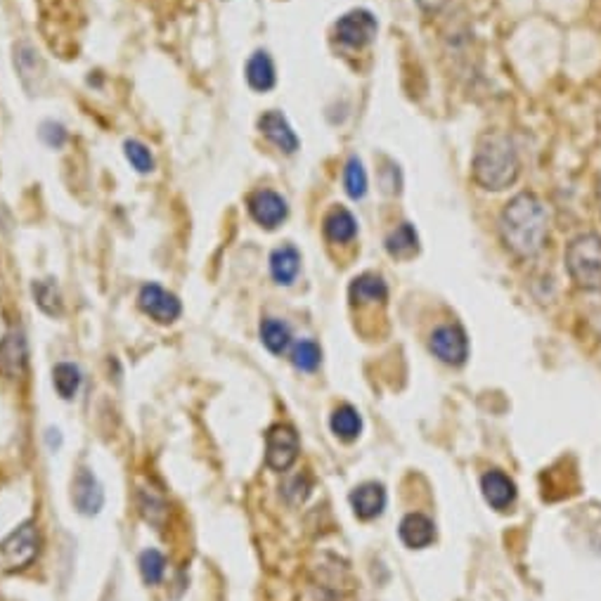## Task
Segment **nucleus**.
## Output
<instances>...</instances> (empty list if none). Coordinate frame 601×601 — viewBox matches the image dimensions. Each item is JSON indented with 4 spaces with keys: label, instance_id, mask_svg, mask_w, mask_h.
<instances>
[{
    "label": "nucleus",
    "instance_id": "nucleus-16",
    "mask_svg": "<svg viewBox=\"0 0 601 601\" xmlns=\"http://www.w3.org/2000/svg\"><path fill=\"white\" fill-rule=\"evenodd\" d=\"M351 504H353V512L358 519H374L386 507V490L379 484H362L360 488L353 490Z\"/></svg>",
    "mask_w": 601,
    "mask_h": 601
},
{
    "label": "nucleus",
    "instance_id": "nucleus-2",
    "mask_svg": "<svg viewBox=\"0 0 601 601\" xmlns=\"http://www.w3.org/2000/svg\"><path fill=\"white\" fill-rule=\"evenodd\" d=\"M519 171V152L514 148L512 138L504 133H488L478 140L472 173L481 188L493 189V192L507 189L509 185L516 183Z\"/></svg>",
    "mask_w": 601,
    "mask_h": 601
},
{
    "label": "nucleus",
    "instance_id": "nucleus-12",
    "mask_svg": "<svg viewBox=\"0 0 601 601\" xmlns=\"http://www.w3.org/2000/svg\"><path fill=\"white\" fill-rule=\"evenodd\" d=\"M26 339L22 331H10L0 341V374L7 379H19L26 370Z\"/></svg>",
    "mask_w": 601,
    "mask_h": 601
},
{
    "label": "nucleus",
    "instance_id": "nucleus-13",
    "mask_svg": "<svg viewBox=\"0 0 601 601\" xmlns=\"http://www.w3.org/2000/svg\"><path fill=\"white\" fill-rule=\"evenodd\" d=\"M136 507L140 512V516L148 521L149 525H154L157 531H161L168 519V504H166L164 495L159 490L152 488V485H142L138 484L136 488Z\"/></svg>",
    "mask_w": 601,
    "mask_h": 601
},
{
    "label": "nucleus",
    "instance_id": "nucleus-32",
    "mask_svg": "<svg viewBox=\"0 0 601 601\" xmlns=\"http://www.w3.org/2000/svg\"><path fill=\"white\" fill-rule=\"evenodd\" d=\"M308 490H311V484H308L306 476H296L291 478L290 484L284 485V495L290 502H303L308 497Z\"/></svg>",
    "mask_w": 601,
    "mask_h": 601
},
{
    "label": "nucleus",
    "instance_id": "nucleus-7",
    "mask_svg": "<svg viewBox=\"0 0 601 601\" xmlns=\"http://www.w3.org/2000/svg\"><path fill=\"white\" fill-rule=\"evenodd\" d=\"M138 303H140L142 312L149 315L152 320H157L159 324H171L180 318V312H183V306H180V300H178L176 294L171 291H166L161 284H145L138 294Z\"/></svg>",
    "mask_w": 601,
    "mask_h": 601
},
{
    "label": "nucleus",
    "instance_id": "nucleus-25",
    "mask_svg": "<svg viewBox=\"0 0 601 601\" xmlns=\"http://www.w3.org/2000/svg\"><path fill=\"white\" fill-rule=\"evenodd\" d=\"M15 62H17V71L19 76H22L24 86H29L31 76H41L43 62L29 43H19V46L15 47Z\"/></svg>",
    "mask_w": 601,
    "mask_h": 601
},
{
    "label": "nucleus",
    "instance_id": "nucleus-6",
    "mask_svg": "<svg viewBox=\"0 0 601 601\" xmlns=\"http://www.w3.org/2000/svg\"><path fill=\"white\" fill-rule=\"evenodd\" d=\"M299 457V436L287 424L272 426L266 433V462L275 472H287Z\"/></svg>",
    "mask_w": 601,
    "mask_h": 601
},
{
    "label": "nucleus",
    "instance_id": "nucleus-21",
    "mask_svg": "<svg viewBox=\"0 0 601 601\" xmlns=\"http://www.w3.org/2000/svg\"><path fill=\"white\" fill-rule=\"evenodd\" d=\"M386 249H389V254L395 256V259H410L413 254H417L419 249L417 230H414L410 223L398 225L389 235V239H386Z\"/></svg>",
    "mask_w": 601,
    "mask_h": 601
},
{
    "label": "nucleus",
    "instance_id": "nucleus-11",
    "mask_svg": "<svg viewBox=\"0 0 601 601\" xmlns=\"http://www.w3.org/2000/svg\"><path fill=\"white\" fill-rule=\"evenodd\" d=\"M259 128L260 133H263L275 148L282 149V152L294 154L296 149H299V136H296L294 128L290 126L287 117H284L282 112H278V109H270V112L263 114V117L259 118Z\"/></svg>",
    "mask_w": 601,
    "mask_h": 601
},
{
    "label": "nucleus",
    "instance_id": "nucleus-5",
    "mask_svg": "<svg viewBox=\"0 0 601 601\" xmlns=\"http://www.w3.org/2000/svg\"><path fill=\"white\" fill-rule=\"evenodd\" d=\"M379 31L377 17L370 10H351L336 19L334 34L343 46L365 47L367 43L374 41Z\"/></svg>",
    "mask_w": 601,
    "mask_h": 601
},
{
    "label": "nucleus",
    "instance_id": "nucleus-8",
    "mask_svg": "<svg viewBox=\"0 0 601 601\" xmlns=\"http://www.w3.org/2000/svg\"><path fill=\"white\" fill-rule=\"evenodd\" d=\"M431 353L436 355L441 362L445 365H462L469 355V341H466V334L462 327L457 324H445V327H438L433 334H431Z\"/></svg>",
    "mask_w": 601,
    "mask_h": 601
},
{
    "label": "nucleus",
    "instance_id": "nucleus-14",
    "mask_svg": "<svg viewBox=\"0 0 601 601\" xmlns=\"http://www.w3.org/2000/svg\"><path fill=\"white\" fill-rule=\"evenodd\" d=\"M481 490H484V497L493 509H507L512 507L514 500H516V485L509 476H504L502 472H488L481 478Z\"/></svg>",
    "mask_w": 601,
    "mask_h": 601
},
{
    "label": "nucleus",
    "instance_id": "nucleus-19",
    "mask_svg": "<svg viewBox=\"0 0 601 601\" xmlns=\"http://www.w3.org/2000/svg\"><path fill=\"white\" fill-rule=\"evenodd\" d=\"M358 232V223H355L353 213L346 211V209L336 207L327 213L324 219V235L330 237L331 242H351Z\"/></svg>",
    "mask_w": 601,
    "mask_h": 601
},
{
    "label": "nucleus",
    "instance_id": "nucleus-26",
    "mask_svg": "<svg viewBox=\"0 0 601 601\" xmlns=\"http://www.w3.org/2000/svg\"><path fill=\"white\" fill-rule=\"evenodd\" d=\"M34 299L43 312L47 315H59L62 312V296H59L57 284L53 280H41L34 284Z\"/></svg>",
    "mask_w": 601,
    "mask_h": 601
},
{
    "label": "nucleus",
    "instance_id": "nucleus-18",
    "mask_svg": "<svg viewBox=\"0 0 601 601\" xmlns=\"http://www.w3.org/2000/svg\"><path fill=\"white\" fill-rule=\"evenodd\" d=\"M300 268V254L299 249L291 244L275 249L270 254V275L278 284H291L299 275Z\"/></svg>",
    "mask_w": 601,
    "mask_h": 601
},
{
    "label": "nucleus",
    "instance_id": "nucleus-4",
    "mask_svg": "<svg viewBox=\"0 0 601 601\" xmlns=\"http://www.w3.org/2000/svg\"><path fill=\"white\" fill-rule=\"evenodd\" d=\"M36 555H38V528L26 521L0 543V568L22 571L36 559Z\"/></svg>",
    "mask_w": 601,
    "mask_h": 601
},
{
    "label": "nucleus",
    "instance_id": "nucleus-34",
    "mask_svg": "<svg viewBox=\"0 0 601 601\" xmlns=\"http://www.w3.org/2000/svg\"><path fill=\"white\" fill-rule=\"evenodd\" d=\"M599 207H601V180H599Z\"/></svg>",
    "mask_w": 601,
    "mask_h": 601
},
{
    "label": "nucleus",
    "instance_id": "nucleus-1",
    "mask_svg": "<svg viewBox=\"0 0 601 601\" xmlns=\"http://www.w3.org/2000/svg\"><path fill=\"white\" fill-rule=\"evenodd\" d=\"M500 232L502 242L519 259L540 254L549 232V211L543 199L533 192L514 197L500 216Z\"/></svg>",
    "mask_w": 601,
    "mask_h": 601
},
{
    "label": "nucleus",
    "instance_id": "nucleus-17",
    "mask_svg": "<svg viewBox=\"0 0 601 601\" xmlns=\"http://www.w3.org/2000/svg\"><path fill=\"white\" fill-rule=\"evenodd\" d=\"M247 81L249 86L259 93H268L275 88L278 74H275V65H272L270 55L266 50H256L247 62Z\"/></svg>",
    "mask_w": 601,
    "mask_h": 601
},
{
    "label": "nucleus",
    "instance_id": "nucleus-22",
    "mask_svg": "<svg viewBox=\"0 0 601 601\" xmlns=\"http://www.w3.org/2000/svg\"><path fill=\"white\" fill-rule=\"evenodd\" d=\"M260 341H263V346H266L270 353L282 355L291 343L290 327L275 318L263 320V322H260Z\"/></svg>",
    "mask_w": 601,
    "mask_h": 601
},
{
    "label": "nucleus",
    "instance_id": "nucleus-23",
    "mask_svg": "<svg viewBox=\"0 0 601 601\" xmlns=\"http://www.w3.org/2000/svg\"><path fill=\"white\" fill-rule=\"evenodd\" d=\"M330 424L331 431H334L341 441H353V438L360 436V431H362V419H360V414L355 413L351 405L336 407Z\"/></svg>",
    "mask_w": 601,
    "mask_h": 601
},
{
    "label": "nucleus",
    "instance_id": "nucleus-28",
    "mask_svg": "<svg viewBox=\"0 0 601 601\" xmlns=\"http://www.w3.org/2000/svg\"><path fill=\"white\" fill-rule=\"evenodd\" d=\"M140 573L148 585H159L166 573V559L157 549H145L140 555Z\"/></svg>",
    "mask_w": 601,
    "mask_h": 601
},
{
    "label": "nucleus",
    "instance_id": "nucleus-3",
    "mask_svg": "<svg viewBox=\"0 0 601 601\" xmlns=\"http://www.w3.org/2000/svg\"><path fill=\"white\" fill-rule=\"evenodd\" d=\"M566 268L580 290H601V237L595 232L576 237L566 249Z\"/></svg>",
    "mask_w": 601,
    "mask_h": 601
},
{
    "label": "nucleus",
    "instance_id": "nucleus-15",
    "mask_svg": "<svg viewBox=\"0 0 601 601\" xmlns=\"http://www.w3.org/2000/svg\"><path fill=\"white\" fill-rule=\"evenodd\" d=\"M401 540L410 549H424L436 540V525L424 514H407L401 521Z\"/></svg>",
    "mask_w": 601,
    "mask_h": 601
},
{
    "label": "nucleus",
    "instance_id": "nucleus-27",
    "mask_svg": "<svg viewBox=\"0 0 601 601\" xmlns=\"http://www.w3.org/2000/svg\"><path fill=\"white\" fill-rule=\"evenodd\" d=\"M343 185H346V192L353 197V199H362V197H365L367 173L358 157H351V159H348L346 171H343Z\"/></svg>",
    "mask_w": 601,
    "mask_h": 601
},
{
    "label": "nucleus",
    "instance_id": "nucleus-29",
    "mask_svg": "<svg viewBox=\"0 0 601 601\" xmlns=\"http://www.w3.org/2000/svg\"><path fill=\"white\" fill-rule=\"evenodd\" d=\"M320 360H322V351L315 341H300L294 346V353H291V362H294L296 370L300 372H315L320 367Z\"/></svg>",
    "mask_w": 601,
    "mask_h": 601
},
{
    "label": "nucleus",
    "instance_id": "nucleus-10",
    "mask_svg": "<svg viewBox=\"0 0 601 601\" xmlns=\"http://www.w3.org/2000/svg\"><path fill=\"white\" fill-rule=\"evenodd\" d=\"M71 502L86 516H93V514L100 512L102 504H105V493H102V485L97 484L93 472L81 469L76 474L74 484H71Z\"/></svg>",
    "mask_w": 601,
    "mask_h": 601
},
{
    "label": "nucleus",
    "instance_id": "nucleus-9",
    "mask_svg": "<svg viewBox=\"0 0 601 601\" xmlns=\"http://www.w3.org/2000/svg\"><path fill=\"white\" fill-rule=\"evenodd\" d=\"M247 204L251 219H254L260 228H266V230H275L278 225L284 223L287 213H290L284 197L278 195V192H272V189H259V192L249 197Z\"/></svg>",
    "mask_w": 601,
    "mask_h": 601
},
{
    "label": "nucleus",
    "instance_id": "nucleus-30",
    "mask_svg": "<svg viewBox=\"0 0 601 601\" xmlns=\"http://www.w3.org/2000/svg\"><path fill=\"white\" fill-rule=\"evenodd\" d=\"M124 154L128 164L136 168L138 173H152L154 171V157L149 152L148 145H142L140 140H126Z\"/></svg>",
    "mask_w": 601,
    "mask_h": 601
},
{
    "label": "nucleus",
    "instance_id": "nucleus-33",
    "mask_svg": "<svg viewBox=\"0 0 601 601\" xmlns=\"http://www.w3.org/2000/svg\"><path fill=\"white\" fill-rule=\"evenodd\" d=\"M417 3H419V7L426 12H438L448 5V0H417Z\"/></svg>",
    "mask_w": 601,
    "mask_h": 601
},
{
    "label": "nucleus",
    "instance_id": "nucleus-24",
    "mask_svg": "<svg viewBox=\"0 0 601 601\" xmlns=\"http://www.w3.org/2000/svg\"><path fill=\"white\" fill-rule=\"evenodd\" d=\"M53 383L55 391L65 401H71L78 393V386H81V370L76 365H71V362H59L53 370Z\"/></svg>",
    "mask_w": 601,
    "mask_h": 601
},
{
    "label": "nucleus",
    "instance_id": "nucleus-20",
    "mask_svg": "<svg viewBox=\"0 0 601 601\" xmlns=\"http://www.w3.org/2000/svg\"><path fill=\"white\" fill-rule=\"evenodd\" d=\"M348 294H351L353 303H377V300H386L389 287L379 275H360L351 282Z\"/></svg>",
    "mask_w": 601,
    "mask_h": 601
},
{
    "label": "nucleus",
    "instance_id": "nucleus-31",
    "mask_svg": "<svg viewBox=\"0 0 601 601\" xmlns=\"http://www.w3.org/2000/svg\"><path fill=\"white\" fill-rule=\"evenodd\" d=\"M41 138H43V142H46L47 148L59 149L66 142V130H65V126H62V124H55V121H46V124L41 126Z\"/></svg>",
    "mask_w": 601,
    "mask_h": 601
}]
</instances>
